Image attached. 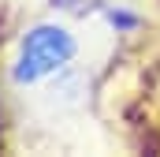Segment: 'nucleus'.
<instances>
[{
	"label": "nucleus",
	"mask_w": 160,
	"mask_h": 157,
	"mask_svg": "<svg viewBox=\"0 0 160 157\" xmlns=\"http://www.w3.org/2000/svg\"><path fill=\"white\" fill-rule=\"evenodd\" d=\"M75 52V41L67 30L60 26H38L30 30L22 41V52H19V64H15V78L19 82H38V78L52 75L56 68H63Z\"/></svg>",
	"instance_id": "1"
}]
</instances>
